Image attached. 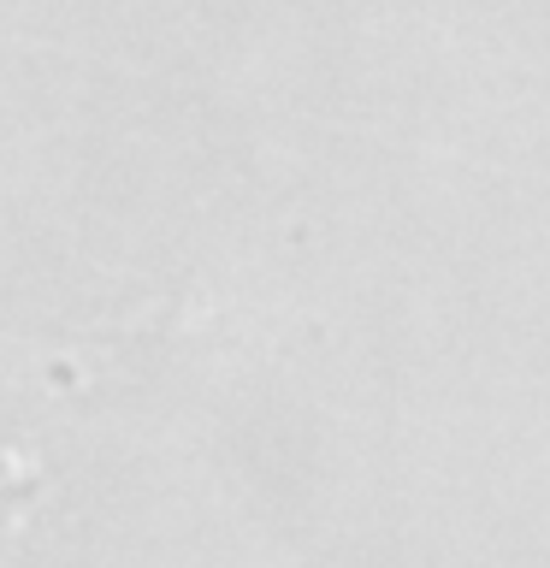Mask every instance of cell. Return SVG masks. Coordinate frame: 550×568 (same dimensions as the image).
Wrapping results in <instances>:
<instances>
[{"label": "cell", "mask_w": 550, "mask_h": 568, "mask_svg": "<svg viewBox=\"0 0 550 568\" xmlns=\"http://www.w3.org/2000/svg\"><path fill=\"white\" fill-rule=\"evenodd\" d=\"M35 497H42V474L24 468V462H12L7 450H0V539H7V532L24 521Z\"/></svg>", "instance_id": "obj_1"}]
</instances>
